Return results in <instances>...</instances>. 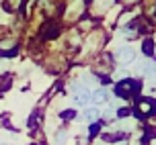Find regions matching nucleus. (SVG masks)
<instances>
[{
  "mask_svg": "<svg viewBox=\"0 0 156 145\" xmlns=\"http://www.w3.org/2000/svg\"><path fill=\"white\" fill-rule=\"evenodd\" d=\"M140 86H142L140 80H121L115 86V94L121 96V98H129V96H133L136 92L140 90Z\"/></svg>",
  "mask_w": 156,
  "mask_h": 145,
  "instance_id": "nucleus-1",
  "label": "nucleus"
},
{
  "mask_svg": "<svg viewBox=\"0 0 156 145\" xmlns=\"http://www.w3.org/2000/svg\"><path fill=\"white\" fill-rule=\"evenodd\" d=\"M16 51H19V43L15 39H2L0 41V55L12 57V55H16Z\"/></svg>",
  "mask_w": 156,
  "mask_h": 145,
  "instance_id": "nucleus-2",
  "label": "nucleus"
},
{
  "mask_svg": "<svg viewBox=\"0 0 156 145\" xmlns=\"http://www.w3.org/2000/svg\"><path fill=\"white\" fill-rule=\"evenodd\" d=\"M136 108H138L140 116H150V115H154V110H156V102L150 98H140Z\"/></svg>",
  "mask_w": 156,
  "mask_h": 145,
  "instance_id": "nucleus-3",
  "label": "nucleus"
},
{
  "mask_svg": "<svg viewBox=\"0 0 156 145\" xmlns=\"http://www.w3.org/2000/svg\"><path fill=\"white\" fill-rule=\"evenodd\" d=\"M133 49L132 47H119L117 49V53H115V57H117V61L119 63H129V61L133 59Z\"/></svg>",
  "mask_w": 156,
  "mask_h": 145,
  "instance_id": "nucleus-4",
  "label": "nucleus"
},
{
  "mask_svg": "<svg viewBox=\"0 0 156 145\" xmlns=\"http://www.w3.org/2000/svg\"><path fill=\"white\" fill-rule=\"evenodd\" d=\"M82 8H84V4H82L80 0H74L70 6H68V12H66V16H68V19H78V16L82 15Z\"/></svg>",
  "mask_w": 156,
  "mask_h": 145,
  "instance_id": "nucleus-5",
  "label": "nucleus"
},
{
  "mask_svg": "<svg viewBox=\"0 0 156 145\" xmlns=\"http://www.w3.org/2000/svg\"><path fill=\"white\" fill-rule=\"evenodd\" d=\"M58 33H60V27H58L55 23H49V25L43 27L41 37H43V39H54V37H58Z\"/></svg>",
  "mask_w": 156,
  "mask_h": 145,
  "instance_id": "nucleus-6",
  "label": "nucleus"
},
{
  "mask_svg": "<svg viewBox=\"0 0 156 145\" xmlns=\"http://www.w3.org/2000/svg\"><path fill=\"white\" fill-rule=\"evenodd\" d=\"M90 92L88 90H78V94H76V102L78 104H86V102H90Z\"/></svg>",
  "mask_w": 156,
  "mask_h": 145,
  "instance_id": "nucleus-7",
  "label": "nucleus"
},
{
  "mask_svg": "<svg viewBox=\"0 0 156 145\" xmlns=\"http://www.w3.org/2000/svg\"><path fill=\"white\" fill-rule=\"evenodd\" d=\"M142 49H144V53L146 55H152L154 53V41H152V39H146V41H144V45H142Z\"/></svg>",
  "mask_w": 156,
  "mask_h": 145,
  "instance_id": "nucleus-8",
  "label": "nucleus"
},
{
  "mask_svg": "<svg viewBox=\"0 0 156 145\" xmlns=\"http://www.w3.org/2000/svg\"><path fill=\"white\" fill-rule=\"evenodd\" d=\"M107 96H109V94H107V90H97L90 98H93L94 102H105V100H107Z\"/></svg>",
  "mask_w": 156,
  "mask_h": 145,
  "instance_id": "nucleus-9",
  "label": "nucleus"
},
{
  "mask_svg": "<svg viewBox=\"0 0 156 145\" xmlns=\"http://www.w3.org/2000/svg\"><path fill=\"white\" fill-rule=\"evenodd\" d=\"M21 4H23V0H8L4 6H6L8 12H12V10H19V8H21Z\"/></svg>",
  "mask_w": 156,
  "mask_h": 145,
  "instance_id": "nucleus-10",
  "label": "nucleus"
},
{
  "mask_svg": "<svg viewBox=\"0 0 156 145\" xmlns=\"http://www.w3.org/2000/svg\"><path fill=\"white\" fill-rule=\"evenodd\" d=\"M115 0H94V4H97V10H107V8L113 4Z\"/></svg>",
  "mask_w": 156,
  "mask_h": 145,
  "instance_id": "nucleus-11",
  "label": "nucleus"
},
{
  "mask_svg": "<svg viewBox=\"0 0 156 145\" xmlns=\"http://www.w3.org/2000/svg\"><path fill=\"white\" fill-rule=\"evenodd\" d=\"M84 116L88 119V121H94V119L99 116V110H97V108H88V110L84 113Z\"/></svg>",
  "mask_w": 156,
  "mask_h": 145,
  "instance_id": "nucleus-12",
  "label": "nucleus"
},
{
  "mask_svg": "<svg viewBox=\"0 0 156 145\" xmlns=\"http://www.w3.org/2000/svg\"><path fill=\"white\" fill-rule=\"evenodd\" d=\"M74 116H76L74 110H64V113H62V119H74Z\"/></svg>",
  "mask_w": 156,
  "mask_h": 145,
  "instance_id": "nucleus-13",
  "label": "nucleus"
},
{
  "mask_svg": "<svg viewBox=\"0 0 156 145\" xmlns=\"http://www.w3.org/2000/svg\"><path fill=\"white\" fill-rule=\"evenodd\" d=\"M127 115H129V108H119L117 110V116H121V119H125Z\"/></svg>",
  "mask_w": 156,
  "mask_h": 145,
  "instance_id": "nucleus-14",
  "label": "nucleus"
},
{
  "mask_svg": "<svg viewBox=\"0 0 156 145\" xmlns=\"http://www.w3.org/2000/svg\"><path fill=\"white\" fill-rule=\"evenodd\" d=\"M148 78H150V82H152V84H156V66L152 68V72L148 74Z\"/></svg>",
  "mask_w": 156,
  "mask_h": 145,
  "instance_id": "nucleus-15",
  "label": "nucleus"
},
{
  "mask_svg": "<svg viewBox=\"0 0 156 145\" xmlns=\"http://www.w3.org/2000/svg\"><path fill=\"white\" fill-rule=\"evenodd\" d=\"M99 129H101V127H99V125L94 123L93 127H90V137H93V135H97V133H99Z\"/></svg>",
  "mask_w": 156,
  "mask_h": 145,
  "instance_id": "nucleus-16",
  "label": "nucleus"
},
{
  "mask_svg": "<svg viewBox=\"0 0 156 145\" xmlns=\"http://www.w3.org/2000/svg\"><path fill=\"white\" fill-rule=\"evenodd\" d=\"M150 19H152V21H154V23H156V6L152 8V10H150Z\"/></svg>",
  "mask_w": 156,
  "mask_h": 145,
  "instance_id": "nucleus-17",
  "label": "nucleus"
},
{
  "mask_svg": "<svg viewBox=\"0 0 156 145\" xmlns=\"http://www.w3.org/2000/svg\"><path fill=\"white\" fill-rule=\"evenodd\" d=\"M64 139H66V133H64V131H62V133H60V135H58V143H62Z\"/></svg>",
  "mask_w": 156,
  "mask_h": 145,
  "instance_id": "nucleus-18",
  "label": "nucleus"
},
{
  "mask_svg": "<svg viewBox=\"0 0 156 145\" xmlns=\"http://www.w3.org/2000/svg\"><path fill=\"white\" fill-rule=\"evenodd\" d=\"M125 2H127V4H132V2H138V0H125Z\"/></svg>",
  "mask_w": 156,
  "mask_h": 145,
  "instance_id": "nucleus-19",
  "label": "nucleus"
}]
</instances>
